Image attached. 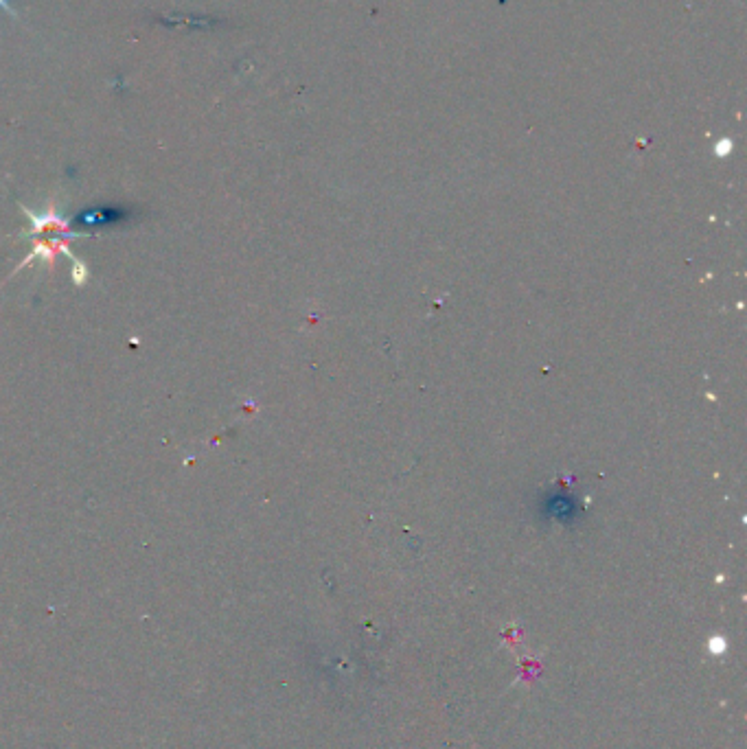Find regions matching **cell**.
Wrapping results in <instances>:
<instances>
[{"label":"cell","mask_w":747,"mask_h":749,"mask_svg":"<svg viewBox=\"0 0 747 749\" xmlns=\"http://www.w3.org/2000/svg\"><path fill=\"white\" fill-rule=\"evenodd\" d=\"M0 9H3V11H7V14L11 16V18H18V14H16V11L14 9H11V5H9V0H0Z\"/></svg>","instance_id":"6da1fadb"}]
</instances>
